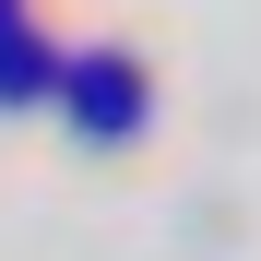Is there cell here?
<instances>
[{
	"instance_id": "obj_1",
	"label": "cell",
	"mask_w": 261,
	"mask_h": 261,
	"mask_svg": "<svg viewBox=\"0 0 261 261\" xmlns=\"http://www.w3.org/2000/svg\"><path fill=\"white\" fill-rule=\"evenodd\" d=\"M60 95H71V119L95 130V143H119V130H143V60H119V48H83V60L60 71Z\"/></svg>"
},
{
	"instance_id": "obj_2",
	"label": "cell",
	"mask_w": 261,
	"mask_h": 261,
	"mask_svg": "<svg viewBox=\"0 0 261 261\" xmlns=\"http://www.w3.org/2000/svg\"><path fill=\"white\" fill-rule=\"evenodd\" d=\"M48 83V36H0V95H36Z\"/></svg>"
},
{
	"instance_id": "obj_3",
	"label": "cell",
	"mask_w": 261,
	"mask_h": 261,
	"mask_svg": "<svg viewBox=\"0 0 261 261\" xmlns=\"http://www.w3.org/2000/svg\"><path fill=\"white\" fill-rule=\"evenodd\" d=\"M12 12H24V0H0V36H12Z\"/></svg>"
}]
</instances>
